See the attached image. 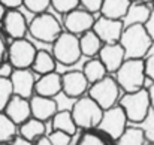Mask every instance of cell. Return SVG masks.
Masks as SVG:
<instances>
[{
	"label": "cell",
	"instance_id": "obj_1",
	"mask_svg": "<svg viewBox=\"0 0 154 145\" xmlns=\"http://www.w3.org/2000/svg\"><path fill=\"white\" fill-rule=\"evenodd\" d=\"M118 44L124 49L126 58H144L153 45V39L142 24H133L123 29Z\"/></svg>",
	"mask_w": 154,
	"mask_h": 145
},
{
	"label": "cell",
	"instance_id": "obj_2",
	"mask_svg": "<svg viewBox=\"0 0 154 145\" xmlns=\"http://www.w3.org/2000/svg\"><path fill=\"white\" fill-rule=\"evenodd\" d=\"M145 79L144 58H126L115 70V81L126 93H133L144 88Z\"/></svg>",
	"mask_w": 154,
	"mask_h": 145
},
{
	"label": "cell",
	"instance_id": "obj_3",
	"mask_svg": "<svg viewBox=\"0 0 154 145\" xmlns=\"http://www.w3.org/2000/svg\"><path fill=\"white\" fill-rule=\"evenodd\" d=\"M70 114L73 117L76 127H81L85 130H93V129H97V126L102 120L103 109L90 96H81L73 103Z\"/></svg>",
	"mask_w": 154,
	"mask_h": 145
},
{
	"label": "cell",
	"instance_id": "obj_4",
	"mask_svg": "<svg viewBox=\"0 0 154 145\" xmlns=\"http://www.w3.org/2000/svg\"><path fill=\"white\" fill-rule=\"evenodd\" d=\"M51 54L57 63L64 66H72L81 58L79 38L69 32H61L57 39L51 44Z\"/></svg>",
	"mask_w": 154,
	"mask_h": 145
},
{
	"label": "cell",
	"instance_id": "obj_5",
	"mask_svg": "<svg viewBox=\"0 0 154 145\" xmlns=\"http://www.w3.org/2000/svg\"><path fill=\"white\" fill-rule=\"evenodd\" d=\"M118 105L123 108V111L127 117V121L135 123V124L142 123L144 118L151 111L148 91L145 88H141V90L133 91V93H126L120 99Z\"/></svg>",
	"mask_w": 154,
	"mask_h": 145
},
{
	"label": "cell",
	"instance_id": "obj_6",
	"mask_svg": "<svg viewBox=\"0 0 154 145\" xmlns=\"http://www.w3.org/2000/svg\"><path fill=\"white\" fill-rule=\"evenodd\" d=\"M61 32L63 30H61L60 21L52 14H48V12L36 14L33 17V20L29 23L30 36L39 42L52 44Z\"/></svg>",
	"mask_w": 154,
	"mask_h": 145
},
{
	"label": "cell",
	"instance_id": "obj_7",
	"mask_svg": "<svg viewBox=\"0 0 154 145\" xmlns=\"http://www.w3.org/2000/svg\"><path fill=\"white\" fill-rule=\"evenodd\" d=\"M88 96L91 97L103 111L112 108L117 105V100L120 99V85L117 84L115 78L105 76L100 81L91 84L88 88Z\"/></svg>",
	"mask_w": 154,
	"mask_h": 145
},
{
	"label": "cell",
	"instance_id": "obj_8",
	"mask_svg": "<svg viewBox=\"0 0 154 145\" xmlns=\"http://www.w3.org/2000/svg\"><path fill=\"white\" fill-rule=\"evenodd\" d=\"M127 129V117L120 105H114L109 109H105L102 120L97 126V130L112 141H117L121 133Z\"/></svg>",
	"mask_w": 154,
	"mask_h": 145
},
{
	"label": "cell",
	"instance_id": "obj_9",
	"mask_svg": "<svg viewBox=\"0 0 154 145\" xmlns=\"http://www.w3.org/2000/svg\"><path fill=\"white\" fill-rule=\"evenodd\" d=\"M35 45L21 38V39H14L12 44L9 45V48L6 51L8 54V61L12 64L14 69H30L36 55Z\"/></svg>",
	"mask_w": 154,
	"mask_h": 145
},
{
	"label": "cell",
	"instance_id": "obj_10",
	"mask_svg": "<svg viewBox=\"0 0 154 145\" xmlns=\"http://www.w3.org/2000/svg\"><path fill=\"white\" fill-rule=\"evenodd\" d=\"M64 27L66 32L73 33V35H82L88 30L93 29V24L96 21V18L93 17L91 12L85 11V9H73L67 14H64Z\"/></svg>",
	"mask_w": 154,
	"mask_h": 145
},
{
	"label": "cell",
	"instance_id": "obj_11",
	"mask_svg": "<svg viewBox=\"0 0 154 145\" xmlns=\"http://www.w3.org/2000/svg\"><path fill=\"white\" fill-rule=\"evenodd\" d=\"M12 91L15 96L30 99L35 93V73L32 69H14L11 76Z\"/></svg>",
	"mask_w": 154,
	"mask_h": 145
},
{
	"label": "cell",
	"instance_id": "obj_12",
	"mask_svg": "<svg viewBox=\"0 0 154 145\" xmlns=\"http://www.w3.org/2000/svg\"><path fill=\"white\" fill-rule=\"evenodd\" d=\"M123 29H124V26H123L121 20H112V18L100 17L94 21L91 30L99 36V39L103 44H114V42L120 41Z\"/></svg>",
	"mask_w": 154,
	"mask_h": 145
},
{
	"label": "cell",
	"instance_id": "obj_13",
	"mask_svg": "<svg viewBox=\"0 0 154 145\" xmlns=\"http://www.w3.org/2000/svg\"><path fill=\"white\" fill-rule=\"evenodd\" d=\"M88 81L82 70H70L61 75V91L70 99H78L88 90Z\"/></svg>",
	"mask_w": 154,
	"mask_h": 145
},
{
	"label": "cell",
	"instance_id": "obj_14",
	"mask_svg": "<svg viewBox=\"0 0 154 145\" xmlns=\"http://www.w3.org/2000/svg\"><path fill=\"white\" fill-rule=\"evenodd\" d=\"M3 29L12 39H21L29 32V23L18 9H8L3 17Z\"/></svg>",
	"mask_w": 154,
	"mask_h": 145
},
{
	"label": "cell",
	"instance_id": "obj_15",
	"mask_svg": "<svg viewBox=\"0 0 154 145\" xmlns=\"http://www.w3.org/2000/svg\"><path fill=\"white\" fill-rule=\"evenodd\" d=\"M99 60L103 63L105 69L111 73H115V70L123 64L126 60V54L123 47L118 42L114 44H103L100 51H99Z\"/></svg>",
	"mask_w": 154,
	"mask_h": 145
},
{
	"label": "cell",
	"instance_id": "obj_16",
	"mask_svg": "<svg viewBox=\"0 0 154 145\" xmlns=\"http://www.w3.org/2000/svg\"><path fill=\"white\" fill-rule=\"evenodd\" d=\"M30 102V111L32 117L41 121H48L54 117V114L58 111V105L54 100V97H44V96H32L29 99Z\"/></svg>",
	"mask_w": 154,
	"mask_h": 145
},
{
	"label": "cell",
	"instance_id": "obj_17",
	"mask_svg": "<svg viewBox=\"0 0 154 145\" xmlns=\"http://www.w3.org/2000/svg\"><path fill=\"white\" fill-rule=\"evenodd\" d=\"M3 112L17 124H23L24 121H27L32 117V111H30V102L29 99L20 96H14L11 97V100L8 102V105L5 106Z\"/></svg>",
	"mask_w": 154,
	"mask_h": 145
},
{
	"label": "cell",
	"instance_id": "obj_18",
	"mask_svg": "<svg viewBox=\"0 0 154 145\" xmlns=\"http://www.w3.org/2000/svg\"><path fill=\"white\" fill-rule=\"evenodd\" d=\"M35 93L38 96L55 97L61 93V75L57 72H50L41 75V78L35 82Z\"/></svg>",
	"mask_w": 154,
	"mask_h": 145
},
{
	"label": "cell",
	"instance_id": "obj_19",
	"mask_svg": "<svg viewBox=\"0 0 154 145\" xmlns=\"http://www.w3.org/2000/svg\"><path fill=\"white\" fill-rule=\"evenodd\" d=\"M151 14V8L148 6V3H135L132 2L126 15L123 17V26H133V24H145V21L148 20Z\"/></svg>",
	"mask_w": 154,
	"mask_h": 145
},
{
	"label": "cell",
	"instance_id": "obj_20",
	"mask_svg": "<svg viewBox=\"0 0 154 145\" xmlns=\"http://www.w3.org/2000/svg\"><path fill=\"white\" fill-rule=\"evenodd\" d=\"M130 3H132L130 0H103L100 14L102 17H106V18L123 20Z\"/></svg>",
	"mask_w": 154,
	"mask_h": 145
},
{
	"label": "cell",
	"instance_id": "obj_21",
	"mask_svg": "<svg viewBox=\"0 0 154 145\" xmlns=\"http://www.w3.org/2000/svg\"><path fill=\"white\" fill-rule=\"evenodd\" d=\"M78 38H79V48H81V54L82 55L94 57V55L99 54L103 42L99 39V36L93 30H88V32L79 35Z\"/></svg>",
	"mask_w": 154,
	"mask_h": 145
},
{
	"label": "cell",
	"instance_id": "obj_22",
	"mask_svg": "<svg viewBox=\"0 0 154 145\" xmlns=\"http://www.w3.org/2000/svg\"><path fill=\"white\" fill-rule=\"evenodd\" d=\"M55 64H57V61L52 57L51 52H48L45 49H39V51H36V55H35V60H33V64L30 69L35 73L45 75L50 72H55Z\"/></svg>",
	"mask_w": 154,
	"mask_h": 145
},
{
	"label": "cell",
	"instance_id": "obj_23",
	"mask_svg": "<svg viewBox=\"0 0 154 145\" xmlns=\"http://www.w3.org/2000/svg\"><path fill=\"white\" fill-rule=\"evenodd\" d=\"M45 130H47L45 129V123L41 121V120H36L33 117H30L27 121L20 124V136L29 139L30 142H35L36 139L44 136Z\"/></svg>",
	"mask_w": 154,
	"mask_h": 145
},
{
	"label": "cell",
	"instance_id": "obj_24",
	"mask_svg": "<svg viewBox=\"0 0 154 145\" xmlns=\"http://www.w3.org/2000/svg\"><path fill=\"white\" fill-rule=\"evenodd\" d=\"M51 120H52V130H60V132H64V133H67L70 136H73L76 133V130H78L70 111H57Z\"/></svg>",
	"mask_w": 154,
	"mask_h": 145
},
{
	"label": "cell",
	"instance_id": "obj_25",
	"mask_svg": "<svg viewBox=\"0 0 154 145\" xmlns=\"http://www.w3.org/2000/svg\"><path fill=\"white\" fill-rule=\"evenodd\" d=\"M82 73H84V76L87 78L88 84H94V82L100 81L102 78L106 76L108 70L105 69L103 63L99 58H91V60H88V61L84 64Z\"/></svg>",
	"mask_w": 154,
	"mask_h": 145
},
{
	"label": "cell",
	"instance_id": "obj_26",
	"mask_svg": "<svg viewBox=\"0 0 154 145\" xmlns=\"http://www.w3.org/2000/svg\"><path fill=\"white\" fill-rule=\"evenodd\" d=\"M145 141L141 127H127L115 141V145H145Z\"/></svg>",
	"mask_w": 154,
	"mask_h": 145
},
{
	"label": "cell",
	"instance_id": "obj_27",
	"mask_svg": "<svg viewBox=\"0 0 154 145\" xmlns=\"http://www.w3.org/2000/svg\"><path fill=\"white\" fill-rule=\"evenodd\" d=\"M17 135V124L0 111V142H9Z\"/></svg>",
	"mask_w": 154,
	"mask_h": 145
},
{
	"label": "cell",
	"instance_id": "obj_28",
	"mask_svg": "<svg viewBox=\"0 0 154 145\" xmlns=\"http://www.w3.org/2000/svg\"><path fill=\"white\" fill-rule=\"evenodd\" d=\"M76 145H109V142L103 138V135L99 132H93V130H87L78 141Z\"/></svg>",
	"mask_w": 154,
	"mask_h": 145
},
{
	"label": "cell",
	"instance_id": "obj_29",
	"mask_svg": "<svg viewBox=\"0 0 154 145\" xmlns=\"http://www.w3.org/2000/svg\"><path fill=\"white\" fill-rule=\"evenodd\" d=\"M14 96L12 91V84L9 78H0V111L5 109V106L8 105V102L11 100V97Z\"/></svg>",
	"mask_w": 154,
	"mask_h": 145
},
{
	"label": "cell",
	"instance_id": "obj_30",
	"mask_svg": "<svg viewBox=\"0 0 154 145\" xmlns=\"http://www.w3.org/2000/svg\"><path fill=\"white\" fill-rule=\"evenodd\" d=\"M23 5L32 14H42L51 6V0H23Z\"/></svg>",
	"mask_w": 154,
	"mask_h": 145
},
{
	"label": "cell",
	"instance_id": "obj_31",
	"mask_svg": "<svg viewBox=\"0 0 154 145\" xmlns=\"http://www.w3.org/2000/svg\"><path fill=\"white\" fill-rule=\"evenodd\" d=\"M139 124H141V129H142V132H144L145 139L154 144V111L153 109L148 112V115H147V117L144 118V121L139 123Z\"/></svg>",
	"mask_w": 154,
	"mask_h": 145
},
{
	"label": "cell",
	"instance_id": "obj_32",
	"mask_svg": "<svg viewBox=\"0 0 154 145\" xmlns=\"http://www.w3.org/2000/svg\"><path fill=\"white\" fill-rule=\"evenodd\" d=\"M51 6L58 14H67L79 6V0H51Z\"/></svg>",
	"mask_w": 154,
	"mask_h": 145
},
{
	"label": "cell",
	"instance_id": "obj_33",
	"mask_svg": "<svg viewBox=\"0 0 154 145\" xmlns=\"http://www.w3.org/2000/svg\"><path fill=\"white\" fill-rule=\"evenodd\" d=\"M144 67H145V76L154 81V42L147 55L144 57Z\"/></svg>",
	"mask_w": 154,
	"mask_h": 145
},
{
	"label": "cell",
	"instance_id": "obj_34",
	"mask_svg": "<svg viewBox=\"0 0 154 145\" xmlns=\"http://www.w3.org/2000/svg\"><path fill=\"white\" fill-rule=\"evenodd\" d=\"M48 139L51 141L52 145H70L72 136L64 133V132H60V130H52V133L48 136Z\"/></svg>",
	"mask_w": 154,
	"mask_h": 145
},
{
	"label": "cell",
	"instance_id": "obj_35",
	"mask_svg": "<svg viewBox=\"0 0 154 145\" xmlns=\"http://www.w3.org/2000/svg\"><path fill=\"white\" fill-rule=\"evenodd\" d=\"M103 0H79V5H82V8L91 14L100 12Z\"/></svg>",
	"mask_w": 154,
	"mask_h": 145
},
{
	"label": "cell",
	"instance_id": "obj_36",
	"mask_svg": "<svg viewBox=\"0 0 154 145\" xmlns=\"http://www.w3.org/2000/svg\"><path fill=\"white\" fill-rule=\"evenodd\" d=\"M14 67L9 61H2L0 63V78H9L12 73Z\"/></svg>",
	"mask_w": 154,
	"mask_h": 145
},
{
	"label": "cell",
	"instance_id": "obj_37",
	"mask_svg": "<svg viewBox=\"0 0 154 145\" xmlns=\"http://www.w3.org/2000/svg\"><path fill=\"white\" fill-rule=\"evenodd\" d=\"M144 27H145V30H147L148 36L153 39V42H154V11H151V14H150L148 20L145 21Z\"/></svg>",
	"mask_w": 154,
	"mask_h": 145
},
{
	"label": "cell",
	"instance_id": "obj_38",
	"mask_svg": "<svg viewBox=\"0 0 154 145\" xmlns=\"http://www.w3.org/2000/svg\"><path fill=\"white\" fill-rule=\"evenodd\" d=\"M0 3L6 9H18L23 5V0H0Z\"/></svg>",
	"mask_w": 154,
	"mask_h": 145
},
{
	"label": "cell",
	"instance_id": "obj_39",
	"mask_svg": "<svg viewBox=\"0 0 154 145\" xmlns=\"http://www.w3.org/2000/svg\"><path fill=\"white\" fill-rule=\"evenodd\" d=\"M11 145H33V142H30L29 139H26V138H23V136H15V138L12 139Z\"/></svg>",
	"mask_w": 154,
	"mask_h": 145
},
{
	"label": "cell",
	"instance_id": "obj_40",
	"mask_svg": "<svg viewBox=\"0 0 154 145\" xmlns=\"http://www.w3.org/2000/svg\"><path fill=\"white\" fill-rule=\"evenodd\" d=\"M6 44H5V39H3V36H2V33H0V63L2 61H5V57H6Z\"/></svg>",
	"mask_w": 154,
	"mask_h": 145
},
{
	"label": "cell",
	"instance_id": "obj_41",
	"mask_svg": "<svg viewBox=\"0 0 154 145\" xmlns=\"http://www.w3.org/2000/svg\"><path fill=\"white\" fill-rule=\"evenodd\" d=\"M35 145H52V144H51V141L48 139V136L44 135V136H41L39 139L35 141Z\"/></svg>",
	"mask_w": 154,
	"mask_h": 145
},
{
	"label": "cell",
	"instance_id": "obj_42",
	"mask_svg": "<svg viewBox=\"0 0 154 145\" xmlns=\"http://www.w3.org/2000/svg\"><path fill=\"white\" fill-rule=\"evenodd\" d=\"M147 91H148V97H150V105H151V109L154 111V81H153V84L150 85V88H148Z\"/></svg>",
	"mask_w": 154,
	"mask_h": 145
},
{
	"label": "cell",
	"instance_id": "obj_43",
	"mask_svg": "<svg viewBox=\"0 0 154 145\" xmlns=\"http://www.w3.org/2000/svg\"><path fill=\"white\" fill-rule=\"evenodd\" d=\"M6 11H8V9H6V8H5V6H3L2 3H0V23L3 21V17H5V14H6Z\"/></svg>",
	"mask_w": 154,
	"mask_h": 145
},
{
	"label": "cell",
	"instance_id": "obj_44",
	"mask_svg": "<svg viewBox=\"0 0 154 145\" xmlns=\"http://www.w3.org/2000/svg\"><path fill=\"white\" fill-rule=\"evenodd\" d=\"M130 2H135V3H150L151 0H130Z\"/></svg>",
	"mask_w": 154,
	"mask_h": 145
},
{
	"label": "cell",
	"instance_id": "obj_45",
	"mask_svg": "<svg viewBox=\"0 0 154 145\" xmlns=\"http://www.w3.org/2000/svg\"><path fill=\"white\" fill-rule=\"evenodd\" d=\"M0 145H9L8 142H0Z\"/></svg>",
	"mask_w": 154,
	"mask_h": 145
},
{
	"label": "cell",
	"instance_id": "obj_46",
	"mask_svg": "<svg viewBox=\"0 0 154 145\" xmlns=\"http://www.w3.org/2000/svg\"><path fill=\"white\" fill-rule=\"evenodd\" d=\"M150 145H154V144H153V142H150Z\"/></svg>",
	"mask_w": 154,
	"mask_h": 145
},
{
	"label": "cell",
	"instance_id": "obj_47",
	"mask_svg": "<svg viewBox=\"0 0 154 145\" xmlns=\"http://www.w3.org/2000/svg\"><path fill=\"white\" fill-rule=\"evenodd\" d=\"M151 2H153V5H154V0H151Z\"/></svg>",
	"mask_w": 154,
	"mask_h": 145
}]
</instances>
